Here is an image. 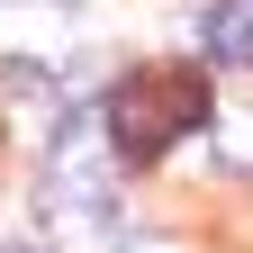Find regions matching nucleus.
<instances>
[{"instance_id": "1", "label": "nucleus", "mask_w": 253, "mask_h": 253, "mask_svg": "<svg viewBox=\"0 0 253 253\" xmlns=\"http://www.w3.org/2000/svg\"><path fill=\"white\" fill-rule=\"evenodd\" d=\"M208 118V90H199V73H172V63H154V73H126L118 90H109V136H118V154H163L181 126H199Z\"/></svg>"}, {"instance_id": "2", "label": "nucleus", "mask_w": 253, "mask_h": 253, "mask_svg": "<svg viewBox=\"0 0 253 253\" xmlns=\"http://www.w3.org/2000/svg\"><path fill=\"white\" fill-rule=\"evenodd\" d=\"M208 54L217 63H253V0H217L208 9Z\"/></svg>"}, {"instance_id": "3", "label": "nucleus", "mask_w": 253, "mask_h": 253, "mask_svg": "<svg viewBox=\"0 0 253 253\" xmlns=\"http://www.w3.org/2000/svg\"><path fill=\"white\" fill-rule=\"evenodd\" d=\"M226 154H235V163H253V118H244V126H226Z\"/></svg>"}]
</instances>
